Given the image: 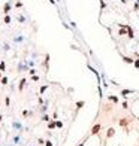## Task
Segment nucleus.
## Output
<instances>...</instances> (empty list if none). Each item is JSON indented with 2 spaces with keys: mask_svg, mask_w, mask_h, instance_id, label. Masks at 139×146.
<instances>
[{
  "mask_svg": "<svg viewBox=\"0 0 139 146\" xmlns=\"http://www.w3.org/2000/svg\"><path fill=\"white\" fill-rule=\"evenodd\" d=\"M84 145H85V142H81V143H79V145H78V146H84Z\"/></svg>",
  "mask_w": 139,
  "mask_h": 146,
  "instance_id": "obj_28",
  "label": "nucleus"
},
{
  "mask_svg": "<svg viewBox=\"0 0 139 146\" xmlns=\"http://www.w3.org/2000/svg\"><path fill=\"white\" fill-rule=\"evenodd\" d=\"M118 34H120V36H124V34H127V28H120Z\"/></svg>",
  "mask_w": 139,
  "mask_h": 146,
  "instance_id": "obj_11",
  "label": "nucleus"
},
{
  "mask_svg": "<svg viewBox=\"0 0 139 146\" xmlns=\"http://www.w3.org/2000/svg\"><path fill=\"white\" fill-rule=\"evenodd\" d=\"M100 130H102V125H100V122H97V124H94V125H93L90 134H91V136H96V134L100 133Z\"/></svg>",
  "mask_w": 139,
  "mask_h": 146,
  "instance_id": "obj_1",
  "label": "nucleus"
},
{
  "mask_svg": "<svg viewBox=\"0 0 139 146\" xmlns=\"http://www.w3.org/2000/svg\"><path fill=\"white\" fill-rule=\"evenodd\" d=\"M115 136V128H108V131H106V139H111V137H114Z\"/></svg>",
  "mask_w": 139,
  "mask_h": 146,
  "instance_id": "obj_3",
  "label": "nucleus"
},
{
  "mask_svg": "<svg viewBox=\"0 0 139 146\" xmlns=\"http://www.w3.org/2000/svg\"><path fill=\"white\" fill-rule=\"evenodd\" d=\"M136 2H138V3H139V0H136Z\"/></svg>",
  "mask_w": 139,
  "mask_h": 146,
  "instance_id": "obj_33",
  "label": "nucleus"
},
{
  "mask_svg": "<svg viewBox=\"0 0 139 146\" xmlns=\"http://www.w3.org/2000/svg\"><path fill=\"white\" fill-rule=\"evenodd\" d=\"M127 34H129V39H133L135 37V33H133V30H132L130 25H127Z\"/></svg>",
  "mask_w": 139,
  "mask_h": 146,
  "instance_id": "obj_4",
  "label": "nucleus"
},
{
  "mask_svg": "<svg viewBox=\"0 0 139 146\" xmlns=\"http://www.w3.org/2000/svg\"><path fill=\"white\" fill-rule=\"evenodd\" d=\"M133 9H135V11H138V9H139V3H138V2L135 3V7H133Z\"/></svg>",
  "mask_w": 139,
  "mask_h": 146,
  "instance_id": "obj_26",
  "label": "nucleus"
},
{
  "mask_svg": "<svg viewBox=\"0 0 139 146\" xmlns=\"http://www.w3.org/2000/svg\"><path fill=\"white\" fill-rule=\"evenodd\" d=\"M82 106H85V101H76V109H81Z\"/></svg>",
  "mask_w": 139,
  "mask_h": 146,
  "instance_id": "obj_10",
  "label": "nucleus"
},
{
  "mask_svg": "<svg viewBox=\"0 0 139 146\" xmlns=\"http://www.w3.org/2000/svg\"><path fill=\"white\" fill-rule=\"evenodd\" d=\"M9 11H11V5H9V3H6V5L3 6V12L8 15V12H9Z\"/></svg>",
  "mask_w": 139,
  "mask_h": 146,
  "instance_id": "obj_7",
  "label": "nucleus"
},
{
  "mask_svg": "<svg viewBox=\"0 0 139 146\" xmlns=\"http://www.w3.org/2000/svg\"><path fill=\"white\" fill-rule=\"evenodd\" d=\"M2 119H3V116H2V115H0V122H2Z\"/></svg>",
  "mask_w": 139,
  "mask_h": 146,
  "instance_id": "obj_30",
  "label": "nucleus"
},
{
  "mask_svg": "<svg viewBox=\"0 0 139 146\" xmlns=\"http://www.w3.org/2000/svg\"><path fill=\"white\" fill-rule=\"evenodd\" d=\"M48 63H49V55H46V60H45V67L48 69Z\"/></svg>",
  "mask_w": 139,
  "mask_h": 146,
  "instance_id": "obj_20",
  "label": "nucleus"
},
{
  "mask_svg": "<svg viewBox=\"0 0 139 146\" xmlns=\"http://www.w3.org/2000/svg\"><path fill=\"white\" fill-rule=\"evenodd\" d=\"M45 146H53V142H51V140H46V142H45Z\"/></svg>",
  "mask_w": 139,
  "mask_h": 146,
  "instance_id": "obj_22",
  "label": "nucleus"
},
{
  "mask_svg": "<svg viewBox=\"0 0 139 146\" xmlns=\"http://www.w3.org/2000/svg\"><path fill=\"white\" fill-rule=\"evenodd\" d=\"M5 69H6V64H5V61H2L0 63V72H5Z\"/></svg>",
  "mask_w": 139,
  "mask_h": 146,
  "instance_id": "obj_13",
  "label": "nucleus"
},
{
  "mask_svg": "<svg viewBox=\"0 0 139 146\" xmlns=\"http://www.w3.org/2000/svg\"><path fill=\"white\" fill-rule=\"evenodd\" d=\"M24 85H25V79H21V82H20V91H23V88H24Z\"/></svg>",
  "mask_w": 139,
  "mask_h": 146,
  "instance_id": "obj_12",
  "label": "nucleus"
},
{
  "mask_svg": "<svg viewBox=\"0 0 139 146\" xmlns=\"http://www.w3.org/2000/svg\"><path fill=\"white\" fill-rule=\"evenodd\" d=\"M127 107H129V104H127V103L124 101V103H123V109H127Z\"/></svg>",
  "mask_w": 139,
  "mask_h": 146,
  "instance_id": "obj_27",
  "label": "nucleus"
},
{
  "mask_svg": "<svg viewBox=\"0 0 139 146\" xmlns=\"http://www.w3.org/2000/svg\"><path fill=\"white\" fill-rule=\"evenodd\" d=\"M133 66H135L136 69H139V58H138V60H135V61H133Z\"/></svg>",
  "mask_w": 139,
  "mask_h": 146,
  "instance_id": "obj_17",
  "label": "nucleus"
},
{
  "mask_svg": "<svg viewBox=\"0 0 139 146\" xmlns=\"http://www.w3.org/2000/svg\"><path fill=\"white\" fill-rule=\"evenodd\" d=\"M108 98H109L112 103H118V97H117V96H109Z\"/></svg>",
  "mask_w": 139,
  "mask_h": 146,
  "instance_id": "obj_9",
  "label": "nucleus"
},
{
  "mask_svg": "<svg viewBox=\"0 0 139 146\" xmlns=\"http://www.w3.org/2000/svg\"><path fill=\"white\" fill-rule=\"evenodd\" d=\"M49 2H51V3H53V5H54V3H55V0H49Z\"/></svg>",
  "mask_w": 139,
  "mask_h": 146,
  "instance_id": "obj_29",
  "label": "nucleus"
},
{
  "mask_svg": "<svg viewBox=\"0 0 139 146\" xmlns=\"http://www.w3.org/2000/svg\"><path fill=\"white\" fill-rule=\"evenodd\" d=\"M55 125H57L58 128H62V127H63V122H60V121H55Z\"/></svg>",
  "mask_w": 139,
  "mask_h": 146,
  "instance_id": "obj_19",
  "label": "nucleus"
},
{
  "mask_svg": "<svg viewBox=\"0 0 139 146\" xmlns=\"http://www.w3.org/2000/svg\"><path fill=\"white\" fill-rule=\"evenodd\" d=\"M29 115H30L29 110H24V112H23V116H29Z\"/></svg>",
  "mask_w": 139,
  "mask_h": 146,
  "instance_id": "obj_23",
  "label": "nucleus"
},
{
  "mask_svg": "<svg viewBox=\"0 0 139 146\" xmlns=\"http://www.w3.org/2000/svg\"><path fill=\"white\" fill-rule=\"evenodd\" d=\"M42 119H43V121H46V122H48V121H49V116H48V115H43V116H42Z\"/></svg>",
  "mask_w": 139,
  "mask_h": 146,
  "instance_id": "obj_21",
  "label": "nucleus"
},
{
  "mask_svg": "<svg viewBox=\"0 0 139 146\" xmlns=\"http://www.w3.org/2000/svg\"><path fill=\"white\" fill-rule=\"evenodd\" d=\"M132 122V119L130 118H120V121H118V124L123 127V128H126V127H129V124Z\"/></svg>",
  "mask_w": 139,
  "mask_h": 146,
  "instance_id": "obj_2",
  "label": "nucleus"
},
{
  "mask_svg": "<svg viewBox=\"0 0 139 146\" xmlns=\"http://www.w3.org/2000/svg\"><path fill=\"white\" fill-rule=\"evenodd\" d=\"M57 125H55V121H48V128L49 130H53V128H55Z\"/></svg>",
  "mask_w": 139,
  "mask_h": 146,
  "instance_id": "obj_8",
  "label": "nucleus"
},
{
  "mask_svg": "<svg viewBox=\"0 0 139 146\" xmlns=\"http://www.w3.org/2000/svg\"><path fill=\"white\" fill-rule=\"evenodd\" d=\"M105 7H106V3L103 2V0H100V9L103 11V9H105Z\"/></svg>",
  "mask_w": 139,
  "mask_h": 146,
  "instance_id": "obj_15",
  "label": "nucleus"
},
{
  "mask_svg": "<svg viewBox=\"0 0 139 146\" xmlns=\"http://www.w3.org/2000/svg\"><path fill=\"white\" fill-rule=\"evenodd\" d=\"M132 92H133L132 90H121V96H123V97H127L129 94H132Z\"/></svg>",
  "mask_w": 139,
  "mask_h": 146,
  "instance_id": "obj_6",
  "label": "nucleus"
},
{
  "mask_svg": "<svg viewBox=\"0 0 139 146\" xmlns=\"http://www.w3.org/2000/svg\"><path fill=\"white\" fill-rule=\"evenodd\" d=\"M46 88H48V85H43V87L40 88V94H42V92H45V91H46Z\"/></svg>",
  "mask_w": 139,
  "mask_h": 146,
  "instance_id": "obj_18",
  "label": "nucleus"
},
{
  "mask_svg": "<svg viewBox=\"0 0 139 146\" xmlns=\"http://www.w3.org/2000/svg\"><path fill=\"white\" fill-rule=\"evenodd\" d=\"M123 61H124V63H127V64H133L135 60H133L132 57H123Z\"/></svg>",
  "mask_w": 139,
  "mask_h": 146,
  "instance_id": "obj_5",
  "label": "nucleus"
},
{
  "mask_svg": "<svg viewBox=\"0 0 139 146\" xmlns=\"http://www.w3.org/2000/svg\"><path fill=\"white\" fill-rule=\"evenodd\" d=\"M0 79H2V73H0Z\"/></svg>",
  "mask_w": 139,
  "mask_h": 146,
  "instance_id": "obj_32",
  "label": "nucleus"
},
{
  "mask_svg": "<svg viewBox=\"0 0 139 146\" xmlns=\"http://www.w3.org/2000/svg\"><path fill=\"white\" fill-rule=\"evenodd\" d=\"M97 91H99V96H100V97H103V96H102V88H100V85L97 87Z\"/></svg>",
  "mask_w": 139,
  "mask_h": 146,
  "instance_id": "obj_24",
  "label": "nucleus"
},
{
  "mask_svg": "<svg viewBox=\"0 0 139 146\" xmlns=\"http://www.w3.org/2000/svg\"><path fill=\"white\" fill-rule=\"evenodd\" d=\"M5 103H6V106H9V103H11V100H9V97H6V100H5Z\"/></svg>",
  "mask_w": 139,
  "mask_h": 146,
  "instance_id": "obj_25",
  "label": "nucleus"
},
{
  "mask_svg": "<svg viewBox=\"0 0 139 146\" xmlns=\"http://www.w3.org/2000/svg\"><path fill=\"white\" fill-rule=\"evenodd\" d=\"M121 2H123V3H126V2H127V0H121Z\"/></svg>",
  "mask_w": 139,
  "mask_h": 146,
  "instance_id": "obj_31",
  "label": "nucleus"
},
{
  "mask_svg": "<svg viewBox=\"0 0 139 146\" xmlns=\"http://www.w3.org/2000/svg\"><path fill=\"white\" fill-rule=\"evenodd\" d=\"M0 82H2L3 85H6V83H8V78L5 76V78H2V79H0Z\"/></svg>",
  "mask_w": 139,
  "mask_h": 146,
  "instance_id": "obj_16",
  "label": "nucleus"
},
{
  "mask_svg": "<svg viewBox=\"0 0 139 146\" xmlns=\"http://www.w3.org/2000/svg\"><path fill=\"white\" fill-rule=\"evenodd\" d=\"M9 22H11V16L6 15V16H5V24H9Z\"/></svg>",
  "mask_w": 139,
  "mask_h": 146,
  "instance_id": "obj_14",
  "label": "nucleus"
}]
</instances>
